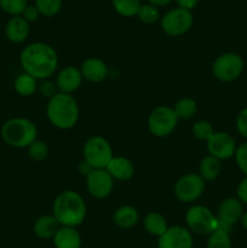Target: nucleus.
<instances>
[{"instance_id":"f257e3e1","label":"nucleus","mask_w":247,"mask_h":248,"mask_svg":"<svg viewBox=\"0 0 247 248\" xmlns=\"http://www.w3.org/2000/svg\"><path fill=\"white\" fill-rule=\"evenodd\" d=\"M23 72L36 80H47L56 73L58 56L55 48L46 43H31L22 50L19 55Z\"/></svg>"},{"instance_id":"f03ea898","label":"nucleus","mask_w":247,"mask_h":248,"mask_svg":"<svg viewBox=\"0 0 247 248\" xmlns=\"http://www.w3.org/2000/svg\"><path fill=\"white\" fill-rule=\"evenodd\" d=\"M86 203L77 191L64 190L56 196L52 215L61 227L77 228L86 218Z\"/></svg>"},{"instance_id":"7ed1b4c3","label":"nucleus","mask_w":247,"mask_h":248,"mask_svg":"<svg viewBox=\"0 0 247 248\" xmlns=\"http://www.w3.org/2000/svg\"><path fill=\"white\" fill-rule=\"evenodd\" d=\"M46 115L48 121L60 130H70L79 120L80 110L77 102L72 94L57 92L48 99L46 106Z\"/></svg>"},{"instance_id":"20e7f679","label":"nucleus","mask_w":247,"mask_h":248,"mask_svg":"<svg viewBox=\"0 0 247 248\" xmlns=\"http://www.w3.org/2000/svg\"><path fill=\"white\" fill-rule=\"evenodd\" d=\"M0 135L5 144L17 149H23L38 140V127L29 119L17 116L5 121Z\"/></svg>"},{"instance_id":"39448f33","label":"nucleus","mask_w":247,"mask_h":248,"mask_svg":"<svg viewBox=\"0 0 247 248\" xmlns=\"http://www.w3.org/2000/svg\"><path fill=\"white\" fill-rule=\"evenodd\" d=\"M82 155L84 161L92 169H106L114 156L110 143L102 136L90 137L82 148Z\"/></svg>"},{"instance_id":"423d86ee","label":"nucleus","mask_w":247,"mask_h":248,"mask_svg":"<svg viewBox=\"0 0 247 248\" xmlns=\"http://www.w3.org/2000/svg\"><path fill=\"white\" fill-rule=\"evenodd\" d=\"M244 69V58L236 52L222 53L212 64L213 77L222 82L235 81L241 77Z\"/></svg>"},{"instance_id":"0eeeda50","label":"nucleus","mask_w":247,"mask_h":248,"mask_svg":"<svg viewBox=\"0 0 247 248\" xmlns=\"http://www.w3.org/2000/svg\"><path fill=\"white\" fill-rule=\"evenodd\" d=\"M186 228L191 234L205 235L208 236L218 228V218L212 211L202 205H194L188 210L185 215Z\"/></svg>"},{"instance_id":"6e6552de","label":"nucleus","mask_w":247,"mask_h":248,"mask_svg":"<svg viewBox=\"0 0 247 248\" xmlns=\"http://www.w3.org/2000/svg\"><path fill=\"white\" fill-rule=\"evenodd\" d=\"M178 118L173 108L167 106H160L153 109L148 118V128L155 137L164 138L171 135L177 127Z\"/></svg>"},{"instance_id":"1a4fd4ad","label":"nucleus","mask_w":247,"mask_h":248,"mask_svg":"<svg viewBox=\"0 0 247 248\" xmlns=\"http://www.w3.org/2000/svg\"><path fill=\"white\" fill-rule=\"evenodd\" d=\"M194 23V17L191 11L183 10L181 7L170 10L162 16L161 28L164 33L169 36H181L190 31Z\"/></svg>"},{"instance_id":"9d476101","label":"nucleus","mask_w":247,"mask_h":248,"mask_svg":"<svg viewBox=\"0 0 247 248\" xmlns=\"http://www.w3.org/2000/svg\"><path fill=\"white\" fill-rule=\"evenodd\" d=\"M206 182L199 173H186L177 181L174 186V195L181 202H194L201 198L205 191Z\"/></svg>"},{"instance_id":"9b49d317","label":"nucleus","mask_w":247,"mask_h":248,"mask_svg":"<svg viewBox=\"0 0 247 248\" xmlns=\"http://www.w3.org/2000/svg\"><path fill=\"white\" fill-rule=\"evenodd\" d=\"M86 188L94 199L108 198L114 188V179L106 169H93L86 176Z\"/></svg>"},{"instance_id":"f8f14e48","label":"nucleus","mask_w":247,"mask_h":248,"mask_svg":"<svg viewBox=\"0 0 247 248\" xmlns=\"http://www.w3.org/2000/svg\"><path fill=\"white\" fill-rule=\"evenodd\" d=\"M208 155L218 160H228L234 156L236 152V140L228 132H215L212 137L206 142Z\"/></svg>"},{"instance_id":"ddd939ff","label":"nucleus","mask_w":247,"mask_h":248,"mask_svg":"<svg viewBox=\"0 0 247 248\" xmlns=\"http://www.w3.org/2000/svg\"><path fill=\"white\" fill-rule=\"evenodd\" d=\"M194 237L188 228L169 227V229L157 237V248H193Z\"/></svg>"},{"instance_id":"4468645a","label":"nucleus","mask_w":247,"mask_h":248,"mask_svg":"<svg viewBox=\"0 0 247 248\" xmlns=\"http://www.w3.org/2000/svg\"><path fill=\"white\" fill-rule=\"evenodd\" d=\"M244 215V206L236 198H227L220 202L218 207V227L232 230V225L240 222Z\"/></svg>"},{"instance_id":"2eb2a0df","label":"nucleus","mask_w":247,"mask_h":248,"mask_svg":"<svg viewBox=\"0 0 247 248\" xmlns=\"http://www.w3.org/2000/svg\"><path fill=\"white\" fill-rule=\"evenodd\" d=\"M82 75L80 72V68L74 65H68L64 67L56 77V86L58 92L61 93L72 94L77 91L82 82Z\"/></svg>"},{"instance_id":"dca6fc26","label":"nucleus","mask_w":247,"mask_h":248,"mask_svg":"<svg viewBox=\"0 0 247 248\" xmlns=\"http://www.w3.org/2000/svg\"><path fill=\"white\" fill-rule=\"evenodd\" d=\"M82 79L92 84H98L104 81L108 77V67L102 60L96 57H90L82 62L80 67Z\"/></svg>"},{"instance_id":"f3484780","label":"nucleus","mask_w":247,"mask_h":248,"mask_svg":"<svg viewBox=\"0 0 247 248\" xmlns=\"http://www.w3.org/2000/svg\"><path fill=\"white\" fill-rule=\"evenodd\" d=\"M31 33V24L22 16H14L5 26V35L11 43L21 44L28 39Z\"/></svg>"},{"instance_id":"a211bd4d","label":"nucleus","mask_w":247,"mask_h":248,"mask_svg":"<svg viewBox=\"0 0 247 248\" xmlns=\"http://www.w3.org/2000/svg\"><path fill=\"white\" fill-rule=\"evenodd\" d=\"M106 170L116 181H128L135 174V166L132 161L124 156H113Z\"/></svg>"},{"instance_id":"6ab92c4d","label":"nucleus","mask_w":247,"mask_h":248,"mask_svg":"<svg viewBox=\"0 0 247 248\" xmlns=\"http://www.w3.org/2000/svg\"><path fill=\"white\" fill-rule=\"evenodd\" d=\"M55 248H80L82 240L77 228L61 227L52 239Z\"/></svg>"},{"instance_id":"aec40b11","label":"nucleus","mask_w":247,"mask_h":248,"mask_svg":"<svg viewBox=\"0 0 247 248\" xmlns=\"http://www.w3.org/2000/svg\"><path fill=\"white\" fill-rule=\"evenodd\" d=\"M61 228L58 220L53 217V215H45L39 217L35 220L33 227V232L36 237L41 240H50L53 239L56 232Z\"/></svg>"},{"instance_id":"412c9836","label":"nucleus","mask_w":247,"mask_h":248,"mask_svg":"<svg viewBox=\"0 0 247 248\" xmlns=\"http://www.w3.org/2000/svg\"><path fill=\"white\" fill-rule=\"evenodd\" d=\"M139 219V215L138 211L136 210L133 206L125 205L119 207L114 213L113 220L119 228L123 229H130V228L135 227Z\"/></svg>"},{"instance_id":"4be33fe9","label":"nucleus","mask_w":247,"mask_h":248,"mask_svg":"<svg viewBox=\"0 0 247 248\" xmlns=\"http://www.w3.org/2000/svg\"><path fill=\"white\" fill-rule=\"evenodd\" d=\"M220 171H222L220 160L216 159L215 156H211V155L203 157L199 165V174L205 182H213L215 179H217L220 174Z\"/></svg>"},{"instance_id":"5701e85b","label":"nucleus","mask_w":247,"mask_h":248,"mask_svg":"<svg viewBox=\"0 0 247 248\" xmlns=\"http://www.w3.org/2000/svg\"><path fill=\"white\" fill-rule=\"evenodd\" d=\"M143 224H144V229L148 234L156 237L161 236V235L169 229L166 218L159 212L148 213V215L145 216Z\"/></svg>"},{"instance_id":"b1692460","label":"nucleus","mask_w":247,"mask_h":248,"mask_svg":"<svg viewBox=\"0 0 247 248\" xmlns=\"http://www.w3.org/2000/svg\"><path fill=\"white\" fill-rule=\"evenodd\" d=\"M14 89L19 96L31 97L38 90V80L23 72L15 79Z\"/></svg>"},{"instance_id":"393cba45","label":"nucleus","mask_w":247,"mask_h":248,"mask_svg":"<svg viewBox=\"0 0 247 248\" xmlns=\"http://www.w3.org/2000/svg\"><path fill=\"white\" fill-rule=\"evenodd\" d=\"M173 111L176 113L178 120H189L198 111V104L190 97H183L174 104Z\"/></svg>"},{"instance_id":"a878e982","label":"nucleus","mask_w":247,"mask_h":248,"mask_svg":"<svg viewBox=\"0 0 247 248\" xmlns=\"http://www.w3.org/2000/svg\"><path fill=\"white\" fill-rule=\"evenodd\" d=\"M207 248H232L230 232L218 227L207 236Z\"/></svg>"},{"instance_id":"bb28decb","label":"nucleus","mask_w":247,"mask_h":248,"mask_svg":"<svg viewBox=\"0 0 247 248\" xmlns=\"http://www.w3.org/2000/svg\"><path fill=\"white\" fill-rule=\"evenodd\" d=\"M113 7L120 16L130 18V17L137 16L139 10L140 0H111Z\"/></svg>"},{"instance_id":"cd10ccee","label":"nucleus","mask_w":247,"mask_h":248,"mask_svg":"<svg viewBox=\"0 0 247 248\" xmlns=\"http://www.w3.org/2000/svg\"><path fill=\"white\" fill-rule=\"evenodd\" d=\"M62 0H34L40 16L53 17L62 9Z\"/></svg>"},{"instance_id":"c85d7f7f","label":"nucleus","mask_w":247,"mask_h":248,"mask_svg":"<svg viewBox=\"0 0 247 248\" xmlns=\"http://www.w3.org/2000/svg\"><path fill=\"white\" fill-rule=\"evenodd\" d=\"M138 19L145 24H154L160 19V11L152 4H142L137 14Z\"/></svg>"},{"instance_id":"c756f323","label":"nucleus","mask_w":247,"mask_h":248,"mask_svg":"<svg viewBox=\"0 0 247 248\" xmlns=\"http://www.w3.org/2000/svg\"><path fill=\"white\" fill-rule=\"evenodd\" d=\"M28 6V0H0V9L11 17L21 16Z\"/></svg>"},{"instance_id":"7c9ffc66","label":"nucleus","mask_w":247,"mask_h":248,"mask_svg":"<svg viewBox=\"0 0 247 248\" xmlns=\"http://www.w3.org/2000/svg\"><path fill=\"white\" fill-rule=\"evenodd\" d=\"M191 131H193L194 137L198 138L199 140H205V142H207V140L212 137L213 133L216 132V131L213 130V126L211 125V123H208V121L206 120L196 121L193 125Z\"/></svg>"},{"instance_id":"2f4dec72","label":"nucleus","mask_w":247,"mask_h":248,"mask_svg":"<svg viewBox=\"0 0 247 248\" xmlns=\"http://www.w3.org/2000/svg\"><path fill=\"white\" fill-rule=\"evenodd\" d=\"M27 149L29 157L34 161H43L48 155V147L44 140H34Z\"/></svg>"},{"instance_id":"473e14b6","label":"nucleus","mask_w":247,"mask_h":248,"mask_svg":"<svg viewBox=\"0 0 247 248\" xmlns=\"http://www.w3.org/2000/svg\"><path fill=\"white\" fill-rule=\"evenodd\" d=\"M234 157L235 162L237 165V169L244 173L245 177H247V142L237 145Z\"/></svg>"},{"instance_id":"72a5a7b5","label":"nucleus","mask_w":247,"mask_h":248,"mask_svg":"<svg viewBox=\"0 0 247 248\" xmlns=\"http://www.w3.org/2000/svg\"><path fill=\"white\" fill-rule=\"evenodd\" d=\"M236 130L245 140H247V107L240 110L236 116Z\"/></svg>"},{"instance_id":"f704fd0d","label":"nucleus","mask_w":247,"mask_h":248,"mask_svg":"<svg viewBox=\"0 0 247 248\" xmlns=\"http://www.w3.org/2000/svg\"><path fill=\"white\" fill-rule=\"evenodd\" d=\"M39 90H40L41 94H43L44 97H47L48 99L57 93V92H56V90H57L56 84H53V82L51 81H47V80H44V81L41 82V85L39 86Z\"/></svg>"},{"instance_id":"c9c22d12","label":"nucleus","mask_w":247,"mask_h":248,"mask_svg":"<svg viewBox=\"0 0 247 248\" xmlns=\"http://www.w3.org/2000/svg\"><path fill=\"white\" fill-rule=\"evenodd\" d=\"M24 19H26L28 23H31V22L38 21L39 17H40V14H39L38 9H36L35 5H28V6L24 9L23 14L21 15Z\"/></svg>"},{"instance_id":"e433bc0d","label":"nucleus","mask_w":247,"mask_h":248,"mask_svg":"<svg viewBox=\"0 0 247 248\" xmlns=\"http://www.w3.org/2000/svg\"><path fill=\"white\" fill-rule=\"evenodd\" d=\"M236 199L242 205H247V177H244L237 186Z\"/></svg>"},{"instance_id":"4c0bfd02","label":"nucleus","mask_w":247,"mask_h":248,"mask_svg":"<svg viewBox=\"0 0 247 248\" xmlns=\"http://www.w3.org/2000/svg\"><path fill=\"white\" fill-rule=\"evenodd\" d=\"M176 2L178 5V7H181V9L191 11L198 5L199 0H176Z\"/></svg>"},{"instance_id":"58836bf2","label":"nucleus","mask_w":247,"mask_h":248,"mask_svg":"<svg viewBox=\"0 0 247 248\" xmlns=\"http://www.w3.org/2000/svg\"><path fill=\"white\" fill-rule=\"evenodd\" d=\"M171 1L172 0H148V4H152L154 5V6L160 7V6H167Z\"/></svg>"},{"instance_id":"ea45409f","label":"nucleus","mask_w":247,"mask_h":248,"mask_svg":"<svg viewBox=\"0 0 247 248\" xmlns=\"http://www.w3.org/2000/svg\"><path fill=\"white\" fill-rule=\"evenodd\" d=\"M240 223H241L242 228H244L245 230H247V211H246V212H244L241 219H240Z\"/></svg>"}]
</instances>
